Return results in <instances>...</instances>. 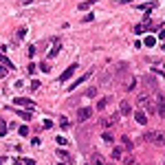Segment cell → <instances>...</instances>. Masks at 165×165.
<instances>
[{
    "mask_svg": "<svg viewBox=\"0 0 165 165\" xmlns=\"http://www.w3.org/2000/svg\"><path fill=\"white\" fill-rule=\"evenodd\" d=\"M95 95H97V88H95V86H90V88L86 90V97H95Z\"/></svg>",
    "mask_w": 165,
    "mask_h": 165,
    "instance_id": "cell-25",
    "label": "cell"
},
{
    "mask_svg": "<svg viewBox=\"0 0 165 165\" xmlns=\"http://www.w3.org/2000/svg\"><path fill=\"white\" fill-rule=\"evenodd\" d=\"M68 123H70V121L66 119V117H62V121H60V126H62V128H68Z\"/></svg>",
    "mask_w": 165,
    "mask_h": 165,
    "instance_id": "cell-33",
    "label": "cell"
},
{
    "mask_svg": "<svg viewBox=\"0 0 165 165\" xmlns=\"http://www.w3.org/2000/svg\"><path fill=\"white\" fill-rule=\"evenodd\" d=\"M57 143H60V145H66L68 139H66V136H57Z\"/></svg>",
    "mask_w": 165,
    "mask_h": 165,
    "instance_id": "cell-31",
    "label": "cell"
},
{
    "mask_svg": "<svg viewBox=\"0 0 165 165\" xmlns=\"http://www.w3.org/2000/svg\"><path fill=\"white\" fill-rule=\"evenodd\" d=\"M25 161V165H35V161H31V158H22Z\"/></svg>",
    "mask_w": 165,
    "mask_h": 165,
    "instance_id": "cell-37",
    "label": "cell"
},
{
    "mask_svg": "<svg viewBox=\"0 0 165 165\" xmlns=\"http://www.w3.org/2000/svg\"><path fill=\"white\" fill-rule=\"evenodd\" d=\"M99 0H84V2H79V11H88L92 5H97Z\"/></svg>",
    "mask_w": 165,
    "mask_h": 165,
    "instance_id": "cell-13",
    "label": "cell"
},
{
    "mask_svg": "<svg viewBox=\"0 0 165 165\" xmlns=\"http://www.w3.org/2000/svg\"><path fill=\"white\" fill-rule=\"evenodd\" d=\"M38 88H40V82L33 79V82H31V90H38Z\"/></svg>",
    "mask_w": 165,
    "mask_h": 165,
    "instance_id": "cell-34",
    "label": "cell"
},
{
    "mask_svg": "<svg viewBox=\"0 0 165 165\" xmlns=\"http://www.w3.org/2000/svg\"><path fill=\"white\" fill-rule=\"evenodd\" d=\"M27 55H29V57H33V55H35V46H33V44H29V46H27Z\"/></svg>",
    "mask_w": 165,
    "mask_h": 165,
    "instance_id": "cell-28",
    "label": "cell"
},
{
    "mask_svg": "<svg viewBox=\"0 0 165 165\" xmlns=\"http://www.w3.org/2000/svg\"><path fill=\"white\" fill-rule=\"evenodd\" d=\"M154 108L158 112V117H165V97L161 92H156V101H154Z\"/></svg>",
    "mask_w": 165,
    "mask_h": 165,
    "instance_id": "cell-3",
    "label": "cell"
},
{
    "mask_svg": "<svg viewBox=\"0 0 165 165\" xmlns=\"http://www.w3.org/2000/svg\"><path fill=\"white\" fill-rule=\"evenodd\" d=\"M90 75H92V73H90V70H88V73H84V75H82V77H77V79H75V82H73V84H68V90H75V88H77V86H82V84H84V82H86V79H88V77H90Z\"/></svg>",
    "mask_w": 165,
    "mask_h": 165,
    "instance_id": "cell-8",
    "label": "cell"
},
{
    "mask_svg": "<svg viewBox=\"0 0 165 165\" xmlns=\"http://www.w3.org/2000/svg\"><path fill=\"white\" fill-rule=\"evenodd\" d=\"M18 132H20V136H27V134H29V128H27V126H20Z\"/></svg>",
    "mask_w": 165,
    "mask_h": 165,
    "instance_id": "cell-27",
    "label": "cell"
},
{
    "mask_svg": "<svg viewBox=\"0 0 165 165\" xmlns=\"http://www.w3.org/2000/svg\"><path fill=\"white\" fill-rule=\"evenodd\" d=\"M110 158H112V161H121V158H123V148H121V145H117V148L112 150Z\"/></svg>",
    "mask_w": 165,
    "mask_h": 165,
    "instance_id": "cell-11",
    "label": "cell"
},
{
    "mask_svg": "<svg viewBox=\"0 0 165 165\" xmlns=\"http://www.w3.org/2000/svg\"><path fill=\"white\" fill-rule=\"evenodd\" d=\"M2 163H5V156H0V165H2Z\"/></svg>",
    "mask_w": 165,
    "mask_h": 165,
    "instance_id": "cell-40",
    "label": "cell"
},
{
    "mask_svg": "<svg viewBox=\"0 0 165 165\" xmlns=\"http://www.w3.org/2000/svg\"><path fill=\"white\" fill-rule=\"evenodd\" d=\"M13 165H25V161H22V158H16V161H13Z\"/></svg>",
    "mask_w": 165,
    "mask_h": 165,
    "instance_id": "cell-38",
    "label": "cell"
},
{
    "mask_svg": "<svg viewBox=\"0 0 165 165\" xmlns=\"http://www.w3.org/2000/svg\"><path fill=\"white\" fill-rule=\"evenodd\" d=\"M128 2H132V0H114V5H128Z\"/></svg>",
    "mask_w": 165,
    "mask_h": 165,
    "instance_id": "cell-35",
    "label": "cell"
},
{
    "mask_svg": "<svg viewBox=\"0 0 165 165\" xmlns=\"http://www.w3.org/2000/svg\"><path fill=\"white\" fill-rule=\"evenodd\" d=\"M35 66H38V64L29 62V66H27V70H29V75H33V73H35Z\"/></svg>",
    "mask_w": 165,
    "mask_h": 165,
    "instance_id": "cell-29",
    "label": "cell"
},
{
    "mask_svg": "<svg viewBox=\"0 0 165 165\" xmlns=\"http://www.w3.org/2000/svg\"><path fill=\"white\" fill-rule=\"evenodd\" d=\"M134 165H136V163H134Z\"/></svg>",
    "mask_w": 165,
    "mask_h": 165,
    "instance_id": "cell-44",
    "label": "cell"
},
{
    "mask_svg": "<svg viewBox=\"0 0 165 165\" xmlns=\"http://www.w3.org/2000/svg\"><path fill=\"white\" fill-rule=\"evenodd\" d=\"M92 20H95V16H92V13H86V16H84V22H92Z\"/></svg>",
    "mask_w": 165,
    "mask_h": 165,
    "instance_id": "cell-32",
    "label": "cell"
},
{
    "mask_svg": "<svg viewBox=\"0 0 165 165\" xmlns=\"http://www.w3.org/2000/svg\"><path fill=\"white\" fill-rule=\"evenodd\" d=\"M119 114L121 117H130L132 114V104L130 101H121L119 104Z\"/></svg>",
    "mask_w": 165,
    "mask_h": 165,
    "instance_id": "cell-7",
    "label": "cell"
},
{
    "mask_svg": "<svg viewBox=\"0 0 165 165\" xmlns=\"http://www.w3.org/2000/svg\"><path fill=\"white\" fill-rule=\"evenodd\" d=\"M5 75H7V68H5L2 64H0V77H5Z\"/></svg>",
    "mask_w": 165,
    "mask_h": 165,
    "instance_id": "cell-36",
    "label": "cell"
},
{
    "mask_svg": "<svg viewBox=\"0 0 165 165\" xmlns=\"http://www.w3.org/2000/svg\"><path fill=\"white\" fill-rule=\"evenodd\" d=\"M0 62H2V66H5V68H7V70H9V68H11V70H13V68H16V66H13V64H11V62H9V60H7V57H5V55H2V53H0Z\"/></svg>",
    "mask_w": 165,
    "mask_h": 165,
    "instance_id": "cell-18",
    "label": "cell"
},
{
    "mask_svg": "<svg viewBox=\"0 0 165 165\" xmlns=\"http://www.w3.org/2000/svg\"><path fill=\"white\" fill-rule=\"evenodd\" d=\"M121 148H123V150H128V152H130V150L134 148V143H132V139H130L128 134H126V136H121Z\"/></svg>",
    "mask_w": 165,
    "mask_h": 165,
    "instance_id": "cell-12",
    "label": "cell"
},
{
    "mask_svg": "<svg viewBox=\"0 0 165 165\" xmlns=\"http://www.w3.org/2000/svg\"><path fill=\"white\" fill-rule=\"evenodd\" d=\"M143 44H145V46H154V44H156V38H154V35H148Z\"/></svg>",
    "mask_w": 165,
    "mask_h": 165,
    "instance_id": "cell-22",
    "label": "cell"
},
{
    "mask_svg": "<svg viewBox=\"0 0 165 165\" xmlns=\"http://www.w3.org/2000/svg\"><path fill=\"white\" fill-rule=\"evenodd\" d=\"M145 29H148V22H141V25H136V27H134V33H136V35H141V33H145Z\"/></svg>",
    "mask_w": 165,
    "mask_h": 165,
    "instance_id": "cell-16",
    "label": "cell"
},
{
    "mask_svg": "<svg viewBox=\"0 0 165 165\" xmlns=\"http://www.w3.org/2000/svg\"><path fill=\"white\" fill-rule=\"evenodd\" d=\"M13 104H16V106H20V108H29V110H33V108H35V104H33L29 97H16V99H13Z\"/></svg>",
    "mask_w": 165,
    "mask_h": 165,
    "instance_id": "cell-4",
    "label": "cell"
},
{
    "mask_svg": "<svg viewBox=\"0 0 165 165\" xmlns=\"http://www.w3.org/2000/svg\"><path fill=\"white\" fill-rule=\"evenodd\" d=\"M57 165H66V163H57Z\"/></svg>",
    "mask_w": 165,
    "mask_h": 165,
    "instance_id": "cell-43",
    "label": "cell"
},
{
    "mask_svg": "<svg viewBox=\"0 0 165 165\" xmlns=\"http://www.w3.org/2000/svg\"><path fill=\"white\" fill-rule=\"evenodd\" d=\"M158 38H161V40H165V29H163V31L158 33Z\"/></svg>",
    "mask_w": 165,
    "mask_h": 165,
    "instance_id": "cell-39",
    "label": "cell"
},
{
    "mask_svg": "<svg viewBox=\"0 0 165 165\" xmlns=\"http://www.w3.org/2000/svg\"><path fill=\"white\" fill-rule=\"evenodd\" d=\"M60 49H62V44H60V42H55V44H53V49L49 51V57H55V55L60 53Z\"/></svg>",
    "mask_w": 165,
    "mask_h": 165,
    "instance_id": "cell-17",
    "label": "cell"
},
{
    "mask_svg": "<svg viewBox=\"0 0 165 165\" xmlns=\"http://www.w3.org/2000/svg\"><path fill=\"white\" fill-rule=\"evenodd\" d=\"M77 66H79V64H70V66H68V68L64 70V73L60 75V82H62V84H64V82H68L70 77L75 75V70H77Z\"/></svg>",
    "mask_w": 165,
    "mask_h": 165,
    "instance_id": "cell-5",
    "label": "cell"
},
{
    "mask_svg": "<svg viewBox=\"0 0 165 165\" xmlns=\"http://www.w3.org/2000/svg\"><path fill=\"white\" fill-rule=\"evenodd\" d=\"M163 165H165V163H163Z\"/></svg>",
    "mask_w": 165,
    "mask_h": 165,
    "instance_id": "cell-45",
    "label": "cell"
},
{
    "mask_svg": "<svg viewBox=\"0 0 165 165\" xmlns=\"http://www.w3.org/2000/svg\"><path fill=\"white\" fill-rule=\"evenodd\" d=\"M163 73H165V64H163Z\"/></svg>",
    "mask_w": 165,
    "mask_h": 165,
    "instance_id": "cell-42",
    "label": "cell"
},
{
    "mask_svg": "<svg viewBox=\"0 0 165 165\" xmlns=\"http://www.w3.org/2000/svg\"><path fill=\"white\" fill-rule=\"evenodd\" d=\"M25 35H27V29H25V27H20V29H18V38L22 40V38H25Z\"/></svg>",
    "mask_w": 165,
    "mask_h": 165,
    "instance_id": "cell-30",
    "label": "cell"
},
{
    "mask_svg": "<svg viewBox=\"0 0 165 165\" xmlns=\"http://www.w3.org/2000/svg\"><path fill=\"white\" fill-rule=\"evenodd\" d=\"M136 88V79H130L128 84H126V90H134Z\"/></svg>",
    "mask_w": 165,
    "mask_h": 165,
    "instance_id": "cell-26",
    "label": "cell"
},
{
    "mask_svg": "<svg viewBox=\"0 0 165 165\" xmlns=\"http://www.w3.org/2000/svg\"><path fill=\"white\" fill-rule=\"evenodd\" d=\"M18 114H20L25 121H29V119H31V110H18Z\"/></svg>",
    "mask_w": 165,
    "mask_h": 165,
    "instance_id": "cell-20",
    "label": "cell"
},
{
    "mask_svg": "<svg viewBox=\"0 0 165 165\" xmlns=\"http://www.w3.org/2000/svg\"><path fill=\"white\" fill-rule=\"evenodd\" d=\"M7 130H9V126H7L5 121H0V136H5V134H7Z\"/></svg>",
    "mask_w": 165,
    "mask_h": 165,
    "instance_id": "cell-23",
    "label": "cell"
},
{
    "mask_svg": "<svg viewBox=\"0 0 165 165\" xmlns=\"http://www.w3.org/2000/svg\"><path fill=\"white\" fill-rule=\"evenodd\" d=\"M136 106H141V108H145V110H148V112H152V114L156 112L154 104L150 101V97L145 95V92H143V95H139V97H136Z\"/></svg>",
    "mask_w": 165,
    "mask_h": 165,
    "instance_id": "cell-2",
    "label": "cell"
},
{
    "mask_svg": "<svg viewBox=\"0 0 165 165\" xmlns=\"http://www.w3.org/2000/svg\"><path fill=\"white\" fill-rule=\"evenodd\" d=\"M55 154H57V156H60V158H62V161H66V165H68V163H70V161H73V156H70V154H68V152H66V150H57V152H55Z\"/></svg>",
    "mask_w": 165,
    "mask_h": 165,
    "instance_id": "cell-14",
    "label": "cell"
},
{
    "mask_svg": "<svg viewBox=\"0 0 165 165\" xmlns=\"http://www.w3.org/2000/svg\"><path fill=\"white\" fill-rule=\"evenodd\" d=\"M121 161H123L126 165H134V156H132V154H128V156H123Z\"/></svg>",
    "mask_w": 165,
    "mask_h": 165,
    "instance_id": "cell-24",
    "label": "cell"
},
{
    "mask_svg": "<svg viewBox=\"0 0 165 165\" xmlns=\"http://www.w3.org/2000/svg\"><path fill=\"white\" fill-rule=\"evenodd\" d=\"M22 2H33V0H22Z\"/></svg>",
    "mask_w": 165,
    "mask_h": 165,
    "instance_id": "cell-41",
    "label": "cell"
},
{
    "mask_svg": "<svg viewBox=\"0 0 165 165\" xmlns=\"http://www.w3.org/2000/svg\"><path fill=\"white\" fill-rule=\"evenodd\" d=\"M90 114H92V108H79V110H77V121H79V123H82V121H88Z\"/></svg>",
    "mask_w": 165,
    "mask_h": 165,
    "instance_id": "cell-6",
    "label": "cell"
},
{
    "mask_svg": "<svg viewBox=\"0 0 165 165\" xmlns=\"http://www.w3.org/2000/svg\"><path fill=\"white\" fill-rule=\"evenodd\" d=\"M145 141H148V143H152V145L163 148V145H165V132H163V130H152V132L145 134Z\"/></svg>",
    "mask_w": 165,
    "mask_h": 165,
    "instance_id": "cell-1",
    "label": "cell"
},
{
    "mask_svg": "<svg viewBox=\"0 0 165 165\" xmlns=\"http://www.w3.org/2000/svg\"><path fill=\"white\" fill-rule=\"evenodd\" d=\"M134 119H136V123L145 126V123H148V114H145L143 110H136V112H134Z\"/></svg>",
    "mask_w": 165,
    "mask_h": 165,
    "instance_id": "cell-10",
    "label": "cell"
},
{
    "mask_svg": "<svg viewBox=\"0 0 165 165\" xmlns=\"http://www.w3.org/2000/svg\"><path fill=\"white\" fill-rule=\"evenodd\" d=\"M90 161H92V165H106V158L99 156L97 152H92V158H90Z\"/></svg>",
    "mask_w": 165,
    "mask_h": 165,
    "instance_id": "cell-15",
    "label": "cell"
},
{
    "mask_svg": "<svg viewBox=\"0 0 165 165\" xmlns=\"http://www.w3.org/2000/svg\"><path fill=\"white\" fill-rule=\"evenodd\" d=\"M108 101H112V99H110V97H104V99H99V101H97V110H104V108L108 106Z\"/></svg>",
    "mask_w": 165,
    "mask_h": 165,
    "instance_id": "cell-19",
    "label": "cell"
},
{
    "mask_svg": "<svg viewBox=\"0 0 165 165\" xmlns=\"http://www.w3.org/2000/svg\"><path fill=\"white\" fill-rule=\"evenodd\" d=\"M117 121H119V114L114 112L112 117H104V119H101V126H104V128H112Z\"/></svg>",
    "mask_w": 165,
    "mask_h": 165,
    "instance_id": "cell-9",
    "label": "cell"
},
{
    "mask_svg": "<svg viewBox=\"0 0 165 165\" xmlns=\"http://www.w3.org/2000/svg\"><path fill=\"white\" fill-rule=\"evenodd\" d=\"M101 136H104V141H106V143H112V141H114V136H112V132H108V130H106V132H104Z\"/></svg>",
    "mask_w": 165,
    "mask_h": 165,
    "instance_id": "cell-21",
    "label": "cell"
}]
</instances>
